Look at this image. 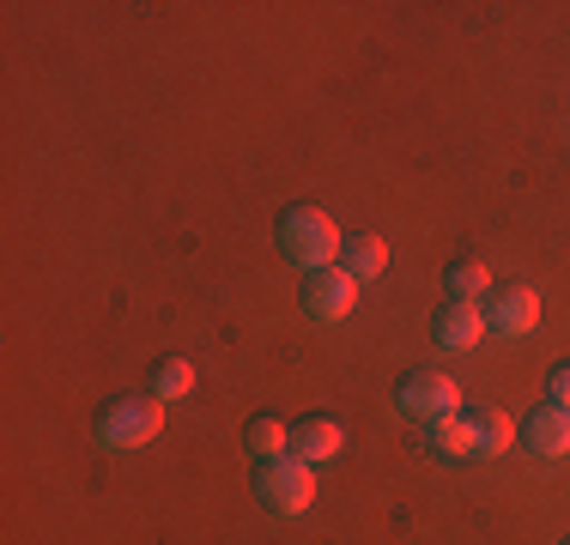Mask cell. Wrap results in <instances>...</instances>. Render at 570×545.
Listing matches in <instances>:
<instances>
[{
  "label": "cell",
  "instance_id": "cell-14",
  "mask_svg": "<svg viewBox=\"0 0 570 545\" xmlns=\"http://www.w3.org/2000/svg\"><path fill=\"white\" fill-rule=\"evenodd\" d=\"M443 285H450V297H455V304H480V297L492 291V272H485V261H455Z\"/></svg>",
  "mask_w": 570,
  "mask_h": 545
},
{
  "label": "cell",
  "instance_id": "cell-9",
  "mask_svg": "<svg viewBox=\"0 0 570 545\" xmlns=\"http://www.w3.org/2000/svg\"><path fill=\"white\" fill-rule=\"evenodd\" d=\"M341 448H346V430L334 425V418H304V425H292V455L309 460V467H328Z\"/></svg>",
  "mask_w": 570,
  "mask_h": 545
},
{
  "label": "cell",
  "instance_id": "cell-8",
  "mask_svg": "<svg viewBox=\"0 0 570 545\" xmlns=\"http://www.w3.org/2000/svg\"><path fill=\"white\" fill-rule=\"evenodd\" d=\"M431 339H438L443 351H473L485 339V309L473 304H443L438 316H431Z\"/></svg>",
  "mask_w": 570,
  "mask_h": 545
},
{
  "label": "cell",
  "instance_id": "cell-6",
  "mask_svg": "<svg viewBox=\"0 0 570 545\" xmlns=\"http://www.w3.org/2000/svg\"><path fill=\"white\" fill-rule=\"evenodd\" d=\"M534 321H540V297L528 291V285H510V291H498L492 304H485V334L522 339V334H534Z\"/></svg>",
  "mask_w": 570,
  "mask_h": 545
},
{
  "label": "cell",
  "instance_id": "cell-10",
  "mask_svg": "<svg viewBox=\"0 0 570 545\" xmlns=\"http://www.w3.org/2000/svg\"><path fill=\"white\" fill-rule=\"evenodd\" d=\"M461 418H468V430H473V455L480 460L504 455V448L515 443V418L504 413V406H473V413H461Z\"/></svg>",
  "mask_w": 570,
  "mask_h": 545
},
{
  "label": "cell",
  "instance_id": "cell-2",
  "mask_svg": "<svg viewBox=\"0 0 570 545\" xmlns=\"http://www.w3.org/2000/svg\"><path fill=\"white\" fill-rule=\"evenodd\" d=\"M158 430H165V400L158 394H116L98 413V448H110V455H134Z\"/></svg>",
  "mask_w": 570,
  "mask_h": 545
},
{
  "label": "cell",
  "instance_id": "cell-7",
  "mask_svg": "<svg viewBox=\"0 0 570 545\" xmlns=\"http://www.w3.org/2000/svg\"><path fill=\"white\" fill-rule=\"evenodd\" d=\"M522 443L534 448L540 460H559L570 455V406H534V413L522 418Z\"/></svg>",
  "mask_w": 570,
  "mask_h": 545
},
{
  "label": "cell",
  "instance_id": "cell-1",
  "mask_svg": "<svg viewBox=\"0 0 570 545\" xmlns=\"http://www.w3.org/2000/svg\"><path fill=\"white\" fill-rule=\"evenodd\" d=\"M279 249L304 272H322V267H341L346 237L334 230V218L322 207H285L279 212Z\"/></svg>",
  "mask_w": 570,
  "mask_h": 545
},
{
  "label": "cell",
  "instance_id": "cell-11",
  "mask_svg": "<svg viewBox=\"0 0 570 545\" xmlns=\"http://www.w3.org/2000/svg\"><path fill=\"white\" fill-rule=\"evenodd\" d=\"M341 267L352 272V279H383V272H389V242L383 237H352L346 242V249H341Z\"/></svg>",
  "mask_w": 570,
  "mask_h": 545
},
{
  "label": "cell",
  "instance_id": "cell-3",
  "mask_svg": "<svg viewBox=\"0 0 570 545\" xmlns=\"http://www.w3.org/2000/svg\"><path fill=\"white\" fill-rule=\"evenodd\" d=\"M255 503H262L267 515H279V522L304 515L309 503H316V467L297 460V455L262 460V467H255Z\"/></svg>",
  "mask_w": 570,
  "mask_h": 545
},
{
  "label": "cell",
  "instance_id": "cell-4",
  "mask_svg": "<svg viewBox=\"0 0 570 545\" xmlns=\"http://www.w3.org/2000/svg\"><path fill=\"white\" fill-rule=\"evenodd\" d=\"M304 309L316 321H346L358 309V279L346 267H322V272H304Z\"/></svg>",
  "mask_w": 570,
  "mask_h": 545
},
{
  "label": "cell",
  "instance_id": "cell-5",
  "mask_svg": "<svg viewBox=\"0 0 570 545\" xmlns=\"http://www.w3.org/2000/svg\"><path fill=\"white\" fill-rule=\"evenodd\" d=\"M461 388H455V376H443V370H413L401 382V413L406 418H443V413H461Z\"/></svg>",
  "mask_w": 570,
  "mask_h": 545
},
{
  "label": "cell",
  "instance_id": "cell-12",
  "mask_svg": "<svg viewBox=\"0 0 570 545\" xmlns=\"http://www.w3.org/2000/svg\"><path fill=\"white\" fill-rule=\"evenodd\" d=\"M425 443L438 448L443 460H468V455H473V430H468V418H461V413L431 418V425H425Z\"/></svg>",
  "mask_w": 570,
  "mask_h": 545
},
{
  "label": "cell",
  "instance_id": "cell-13",
  "mask_svg": "<svg viewBox=\"0 0 570 545\" xmlns=\"http://www.w3.org/2000/svg\"><path fill=\"white\" fill-rule=\"evenodd\" d=\"M243 443L255 448L262 460H279V455H292V425H279V418H249V430H243Z\"/></svg>",
  "mask_w": 570,
  "mask_h": 545
},
{
  "label": "cell",
  "instance_id": "cell-15",
  "mask_svg": "<svg viewBox=\"0 0 570 545\" xmlns=\"http://www.w3.org/2000/svg\"><path fill=\"white\" fill-rule=\"evenodd\" d=\"M188 388H195V364H188V358H165L153 370V394H158V400H183Z\"/></svg>",
  "mask_w": 570,
  "mask_h": 545
},
{
  "label": "cell",
  "instance_id": "cell-16",
  "mask_svg": "<svg viewBox=\"0 0 570 545\" xmlns=\"http://www.w3.org/2000/svg\"><path fill=\"white\" fill-rule=\"evenodd\" d=\"M547 400L552 406H570V364H559V370L547 376Z\"/></svg>",
  "mask_w": 570,
  "mask_h": 545
},
{
  "label": "cell",
  "instance_id": "cell-17",
  "mask_svg": "<svg viewBox=\"0 0 570 545\" xmlns=\"http://www.w3.org/2000/svg\"><path fill=\"white\" fill-rule=\"evenodd\" d=\"M564 545H570V539H564Z\"/></svg>",
  "mask_w": 570,
  "mask_h": 545
}]
</instances>
